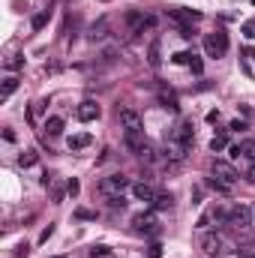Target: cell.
<instances>
[{
    "mask_svg": "<svg viewBox=\"0 0 255 258\" xmlns=\"http://www.w3.org/2000/svg\"><path fill=\"white\" fill-rule=\"evenodd\" d=\"M204 51H207V57H225L228 54V33L225 30L207 33L204 36Z\"/></svg>",
    "mask_w": 255,
    "mask_h": 258,
    "instance_id": "3",
    "label": "cell"
},
{
    "mask_svg": "<svg viewBox=\"0 0 255 258\" xmlns=\"http://www.w3.org/2000/svg\"><path fill=\"white\" fill-rule=\"evenodd\" d=\"M171 60H174V63H177V66H186V63H189V60H192V51H177V54H174V57H171Z\"/></svg>",
    "mask_w": 255,
    "mask_h": 258,
    "instance_id": "28",
    "label": "cell"
},
{
    "mask_svg": "<svg viewBox=\"0 0 255 258\" xmlns=\"http://www.w3.org/2000/svg\"><path fill=\"white\" fill-rule=\"evenodd\" d=\"M90 258H114V252L108 246H93L90 249Z\"/></svg>",
    "mask_w": 255,
    "mask_h": 258,
    "instance_id": "26",
    "label": "cell"
},
{
    "mask_svg": "<svg viewBox=\"0 0 255 258\" xmlns=\"http://www.w3.org/2000/svg\"><path fill=\"white\" fill-rule=\"evenodd\" d=\"M171 138H177L180 144H186V147H192V141H195V135H192V123H189V120H180Z\"/></svg>",
    "mask_w": 255,
    "mask_h": 258,
    "instance_id": "10",
    "label": "cell"
},
{
    "mask_svg": "<svg viewBox=\"0 0 255 258\" xmlns=\"http://www.w3.org/2000/svg\"><path fill=\"white\" fill-rule=\"evenodd\" d=\"M126 189H132V180H129V177H123V174H108V177H102V180H99V192H102V195H108V198L123 195Z\"/></svg>",
    "mask_w": 255,
    "mask_h": 258,
    "instance_id": "2",
    "label": "cell"
},
{
    "mask_svg": "<svg viewBox=\"0 0 255 258\" xmlns=\"http://www.w3.org/2000/svg\"><path fill=\"white\" fill-rule=\"evenodd\" d=\"M123 141H126V147L132 150V153H138L147 141H144V129H123Z\"/></svg>",
    "mask_w": 255,
    "mask_h": 258,
    "instance_id": "8",
    "label": "cell"
},
{
    "mask_svg": "<svg viewBox=\"0 0 255 258\" xmlns=\"http://www.w3.org/2000/svg\"><path fill=\"white\" fill-rule=\"evenodd\" d=\"M249 57H252V60H255V48H249Z\"/></svg>",
    "mask_w": 255,
    "mask_h": 258,
    "instance_id": "40",
    "label": "cell"
},
{
    "mask_svg": "<svg viewBox=\"0 0 255 258\" xmlns=\"http://www.w3.org/2000/svg\"><path fill=\"white\" fill-rule=\"evenodd\" d=\"M201 249H204V255H210V258H219V255L231 252V243L222 237L219 231H204V234H201Z\"/></svg>",
    "mask_w": 255,
    "mask_h": 258,
    "instance_id": "1",
    "label": "cell"
},
{
    "mask_svg": "<svg viewBox=\"0 0 255 258\" xmlns=\"http://www.w3.org/2000/svg\"><path fill=\"white\" fill-rule=\"evenodd\" d=\"M252 216H255V207L234 204V207L228 210V225H231V228H237V231H243V228L252 225Z\"/></svg>",
    "mask_w": 255,
    "mask_h": 258,
    "instance_id": "4",
    "label": "cell"
},
{
    "mask_svg": "<svg viewBox=\"0 0 255 258\" xmlns=\"http://www.w3.org/2000/svg\"><path fill=\"white\" fill-rule=\"evenodd\" d=\"M111 207H114V210H117V207H126V201H123V195H114V198H111Z\"/></svg>",
    "mask_w": 255,
    "mask_h": 258,
    "instance_id": "35",
    "label": "cell"
},
{
    "mask_svg": "<svg viewBox=\"0 0 255 258\" xmlns=\"http://www.w3.org/2000/svg\"><path fill=\"white\" fill-rule=\"evenodd\" d=\"M225 141H228V138H225V132L213 135V138H210V150H213V153H216V150H222V147H225Z\"/></svg>",
    "mask_w": 255,
    "mask_h": 258,
    "instance_id": "27",
    "label": "cell"
},
{
    "mask_svg": "<svg viewBox=\"0 0 255 258\" xmlns=\"http://www.w3.org/2000/svg\"><path fill=\"white\" fill-rule=\"evenodd\" d=\"M120 123H123V129H141V117H138L132 108H123L120 111Z\"/></svg>",
    "mask_w": 255,
    "mask_h": 258,
    "instance_id": "15",
    "label": "cell"
},
{
    "mask_svg": "<svg viewBox=\"0 0 255 258\" xmlns=\"http://www.w3.org/2000/svg\"><path fill=\"white\" fill-rule=\"evenodd\" d=\"M237 150H240V156H243V159L255 162V138H246V141H240V144H237Z\"/></svg>",
    "mask_w": 255,
    "mask_h": 258,
    "instance_id": "20",
    "label": "cell"
},
{
    "mask_svg": "<svg viewBox=\"0 0 255 258\" xmlns=\"http://www.w3.org/2000/svg\"><path fill=\"white\" fill-rule=\"evenodd\" d=\"M189 66H192V72H201V60H198V54H192V60H189Z\"/></svg>",
    "mask_w": 255,
    "mask_h": 258,
    "instance_id": "36",
    "label": "cell"
},
{
    "mask_svg": "<svg viewBox=\"0 0 255 258\" xmlns=\"http://www.w3.org/2000/svg\"><path fill=\"white\" fill-rule=\"evenodd\" d=\"M252 3H255V0H252Z\"/></svg>",
    "mask_w": 255,
    "mask_h": 258,
    "instance_id": "41",
    "label": "cell"
},
{
    "mask_svg": "<svg viewBox=\"0 0 255 258\" xmlns=\"http://www.w3.org/2000/svg\"><path fill=\"white\" fill-rule=\"evenodd\" d=\"M240 255H243V258H255V243H246V246H240Z\"/></svg>",
    "mask_w": 255,
    "mask_h": 258,
    "instance_id": "33",
    "label": "cell"
},
{
    "mask_svg": "<svg viewBox=\"0 0 255 258\" xmlns=\"http://www.w3.org/2000/svg\"><path fill=\"white\" fill-rule=\"evenodd\" d=\"M108 36V18H99L93 27H90V42H99Z\"/></svg>",
    "mask_w": 255,
    "mask_h": 258,
    "instance_id": "17",
    "label": "cell"
},
{
    "mask_svg": "<svg viewBox=\"0 0 255 258\" xmlns=\"http://www.w3.org/2000/svg\"><path fill=\"white\" fill-rule=\"evenodd\" d=\"M132 225H135V231H153L156 228V216L153 213H138L132 219Z\"/></svg>",
    "mask_w": 255,
    "mask_h": 258,
    "instance_id": "14",
    "label": "cell"
},
{
    "mask_svg": "<svg viewBox=\"0 0 255 258\" xmlns=\"http://www.w3.org/2000/svg\"><path fill=\"white\" fill-rule=\"evenodd\" d=\"M75 114H78V120H81V123H90V120H96V117H99V105H96L93 99H84V102L78 105Z\"/></svg>",
    "mask_w": 255,
    "mask_h": 258,
    "instance_id": "9",
    "label": "cell"
},
{
    "mask_svg": "<svg viewBox=\"0 0 255 258\" xmlns=\"http://www.w3.org/2000/svg\"><path fill=\"white\" fill-rule=\"evenodd\" d=\"M45 132H48L51 138L60 135L63 132V117H48V120H45Z\"/></svg>",
    "mask_w": 255,
    "mask_h": 258,
    "instance_id": "22",
    "label": "cell"
},
{
    "mask_svg": "<svg viewBox=\"0 0 255 258\" xmlns=\"http://www.w3.org/2000/svg\"><path fill=\"white\" fill-rule=\"evenodd\" d=\"M90 141H93V138L87 132H78V135L69 138V150H84V147H90Z\"/></svg>",
    "mask_w": 255,
    "mask_h": 258,
    "instance_id": "19",
    "label": "cell"
},
{
    "mask_svg": "<svg viewBox=\"0 0 255 258\" xmlns=\"http://www.w3.org/2000/svg\"><path fill=\"white\" fill-rule=\"evenodd\" d=\"M210 174L213 177H219V180H225V183H231L234 186L237 183V171H234V165H231V162H225V159H213V165H210Z\"/></svg>",
    "mask_w": 255,
    "mask_h": 258,
    "instance_id": "5",
    "label": "cell"
},
{
    "mask_svg": "<svg viewBox=\"0 0 255 258\" xmlns=\"http://www.w3.org/2000/svg\"><path fill=\"white\" fill-rule=\"evenodd\" d=\"M150 204H153L156 210H171V207H174V195H171V192H156V198H153Z\"/></svg>",
    "mask_w": 255,
    "mask_h": 258,
    "instance_id": "18",
    "label": "cell"
},
{
    "mask_svg": "<svg viewBox=\"0 0 255 258\" xmlns=\"http://www.w3.org/2000/svg\"><path fill=\"white\" fill-rule=\"evenodd\" d=\"M207 186H210V189H216V192H222V195L231 192V183H225V180H219V177H210V180H207Z\"/></svg>",
    "mask_w": 255,
    "mask_h": 258,
    "instance_id": "23",
    "label": "cell"
},
{
    "mask_svg": "<svg viewBox=\"0 0 255 258\" xmlns=\"http://www.w3.org/2000/svg\"><path fill=\"white\" fill-rule=\"evenodd\" d=\"M15 90H18V78H15V75L3 78V87H0V99H9Z\"/></svg>",
    "mask_w": 255,
    "mask_h": 258,
    "instance_id": "21",
    "label": "cell"
},
{
    "mask_svg": "<svg viewBox=\"0 0 255 258\" xmlns=\"http://www.w3.org/2000/svg\"><path fill=\"white\" fill-rule=\"evenodd\" d=\"M45 21H48V12H39V15H33V30H42V27H45Z\"/></svg>",
    "mask_w": 255,
    "mask_h": 258,
    "instance_id": "29",
    "label": "cell"
},
{
    "mask_svg": "<svg viewBox=\"0 0 255 258\" xmlns=\"http://www.w3.org/2000/svg\"><path fill=\"white\" fill-rule=\"evenodd\" d=\"M54 234V225H48V228H42V234H39V243H48V237Z\"/></svg>",
    "mask_w": 255,
    "mask_h": 258,
    "instance_id": "34",
    "label": "cell"
},
{
    "mask_svg": "<svg viewBox=\"0 0 255 258\" xmlns=\"http://www.w3.org/2000/svg\"><path fill=\"white\" fill-rule=\"evenodd\" d=\"M132 195H135L138 201H153V198H156V189H153L150 183L141 180V183H132Z\"/></svg>",
    "mask_w": 255,
    "mask_h": 258,
    "instance_id": "13",
    "label": "cell"
},
{
    "mask_svg": "<svg viewBox=\"0 0 255 258\" xmlns=\"http://www.w3.org/2000/svg\"><path fill=\"white\" fill-rule=\"evenodd\" d=\"M159 102L162 108H168V111H177V96H174V90H165V87H159Z\"/></svg>",
    "mask_w": 255,
    "mask_h": 258,
    "instance_id": "16",
    "label": "cell"
},
{
    "mask_svg": "<svg viewBox=\"0 0 255 258\" xmlns=\"http://www.w3.org/2000/svg\"><path fill=\"white\" fill-rule=\"evenodd\" d=\"M66 192H69V195H72V198H75V195L81 192V183H78V180L72 177V180H69V183H66Z\"/></svg>",
    "mask_w": 255,
    "mask_h": 258,
    "instance_id": "30",
    "label": "cell"
},
{
    "mask_svg": "<svg viewBox=\"0 0 255 258\" xmlns=\"http://www.w3.org/2000/svg\"><path fill=\"white\" fill-rule=\"evenodd\" d=\"M138 159H144V162H153V147H150V144H144L141 150H138Z\"/></svg>",
    "mask_w": 255,
    "mask_h": 258,
    "instance_id": "31",
    "label": "cell"
},
{
    "mask_svg": "<svg viewBox=\"0 0 255 258\" xmlns=\"http://www.w3.org/2000/svg\"><path fill=\"white\" fill-rule=\"evenodd\" d=\"M231 129H237V132L246 129V120H231Z\"/></svg>",
    "mask_w": 255,
    "mask_h": 258,
    "instance_id": "38",
    "label": "cell"
},
{
    "mask_svg": "<svg viewBox=\"0 0 255 258\" xmlns=\"http://www.w3.org/2000/svg\"><path fill=\"white\" fill-rule=\"evenodd\" d=\"M147 63H150L153 69H159V63H162V39H159V36H153L150 45H147Z\"/></svg>",
    "mask_w": 255,
    "mask_h": 258,
    "instance_id": "12",
    "label": "cell"
},
{
    "mask_svg": "<svg viewBox=\"0 0 255 258\" xmlns=\"http://www.w3.org/2000/svg\"><path fill=\"white\" fill-rule=\"evenodd\" d=\"M147 258H162V246L159 243H150L147 246Z\"/></svg>",
    "mask_w": 255,
    "mask_h": 258,
    "instance_id": "32",
    "label": "cell"
},
{
    "mask_svg": "<svg viewBox=\"0 0 255 258\" xmlns=\"http://www.w3.org/2000/svg\"><path fill=\"white\" fill-rule=\"evenodd\" d=\"M198 225H201V228H207V225H228V210L219 207V204L210 207V210H207V213L198 219Z\"/></svg>",
    "mask_w": 255,
    "mask_h": 258,
    "instance_id": "7",
    "label": "cell"
},
{
    "mask_svg": "<svg viewBox=\"0 0 255 258\" xmlns=\"http://www.w3.org/2000/svg\"><path fill=\"white\" fill-rule=\"evenodd\" d=\"M18 165H21V168H30V165H36V153H33V150H24V153L18 156Z\"/></svg>",
    "mask_w": 255,
    "mask_h": 258,
    "instance_id": "24",
    "label": "cell"
},
{
    "mask_svg": "<svg viewBox=\"0 0 255 258\" xmlns=\"http://www.w3.org/2000/svg\"><path fill=\"white\" fill-rule=\"evenodd\" d=\"M243 36L252 39V36H255V24H246V27H243Z\"/></svg>",
    "mask_w": 255,
    "mask_h": 258,
    "instance_id": "37",
    "label": "cell"
},
{
    "mask_svg": "<svg viewBox=\"0 0 255 258\" xmlns=\"http://www.w3.org/2000/svg\"><path fill=\"white\" fill-rule=\"evenodd\" d=\"M246 180H249V183H255V162H252V168L246 171Z\"/></svg>",
    "mask_w": 255,
    "mask_h": 258,
    "instance_id": "39",
    "label": "cell"
},
{
    "mask_svg": "<svg viewBox=\"0 0 255 258\" xmlns=\"http://www.w3.org/2000/svg\"><path fill=\"white\" fill-rule=\"evenodd\" d=\"M186 144H180L177 138H171V141H165V159H171V162H183V156H186Z\"/></svg>",
    "mask_w": 255,
    "mask_h": 258,
    "instance_id": "11",
    "label": "cell"
},
{
    "mask_svg": "<svg viewBox=\"0 0 255 258\" xmlns=\"http://www.w3.org/2000/svg\"><path fill=\"white\" fill-rule=\"evenodd\" d=\"M168 18L174 21V24H180V30H186L189 24L201 21V12H195V9H171V12H168Z\"/></svg>",
    "mask_w": 255,
    "mask_h": 258,
    "instance_id": "6",
    "label": "cell"
},
{
    "mask_svg": "<svg viewBox=\"0 0 255 258\" xmlns=\"http://www.w3.org/2000/svg\"><path fill=\"white\" fill-rule=\"evenodd\" d=\"M21 66H24V57H21V54L6 57V69H9V72H15V69H21Z\"/></svg>",
    "mask_w": 255,
    "mask_h": 258,
    "instance_id": "25",
    "label": "cell"
}]
</instances>
